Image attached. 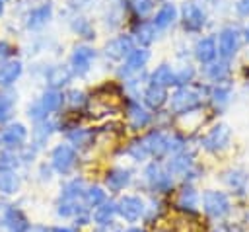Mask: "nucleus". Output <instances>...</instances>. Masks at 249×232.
Wrapping results in <instances>:
<instances>
[{
    "instance_id": "a18cd8bd",
    "label": "nucleus",
    "mask_w": 249,
    "mask_h": 232,
    "mask_svg": "<svg viewBox=\"0 0 249 232\" xmlns=\"http://www.w3.org/2000/svg\"><path fill=\"white\" fill-rule=\"evenodd\" d=\"M31 232H47V230H45V228H33Z\"/></svg>"
},
{
    "instance_id": "f3484780",
    "label": "nucleus",
    "mask_w": 249,
    "mask_h": 232,
    "mask_svg": "<svg viewBox=\"0 0 249 232\" xmlns=\"http://www.w3.org/2000/svg\"><path fill=\"white\" fill-rule=\"evenodd\" d=\"M152 82L161 86V88H167V86H179L177 82V72H173L167 64H161L158 66L154 72H152Z\"/></svg>"
},
{
    "instance_id": "6e6552de",
    "label": "nucleus",
    "mask_w": 249,
    "mask_h": 232,
    "mask_svg": "<svg viewBox=\"0 0 249 232\" xmlns=\"http://www.w3.org/2000/svg\"><path fill=\"white\" fill-rule=\"evenodd\" d=\"M93 58H95V51L91 47H86V45L84 47H76L74 53H72V58H70L74 72L76 74H86L89 70Z\"/></svg>"
},
{
    "instance_id": "72a5a7b5",
    "label": "nucleus",
    "mask_w": 249,
    "mask_h": 232,
    "mask_svg": "<svg viewBox=\"0 0 249 232\" xmlns=\"http://www.w3.org/2000/svg\"><path fill=\"white\" fill-rule=\"evenodd\" d=\"M53 131V125H47V123H41L35 131H33V140H35V146H41L43 142H47L49 135Z\"/></svg>"
},
{
    "instance_id": "2f4dec72",
    "label": "nucleus",
    "mask_w": 249,
    "mask_h": 232,
    "mask_svg": "<svg viewBox=\"0 0 249 232\" xmlns=\"http://www.w3.org/2000/svg\"><path fill=\"white\" fill-rule=\"evenodd\" d=\"M91 131H86V129H76L72 133H68V138L76 144V146H88L89 140H91Z\"/></svg>"
},
{
    "instance_id": "1a4fd4ad",
    "label": "nucleus",
    "mask_w": 249,
    "mask_h": 232,
    "mask_svg": "<svg viewBox=\"0 0 249 232\" xmlns=\"http://www.w3.org/2000/svg\"><path fill=\"white\" fill-rule=\"evenodd\" d=\"M204 19H206L204 12H202L195 2H187V4L183 6V25H185V29H189V31H198V29L204 25Z\"/></svg>"
},
{
    "instance_id": "ea45409f",
    "label": "nucleus",
    "mask_w": 249,
    "mask_h": 232,
    "mask_svg": "<svg viewBox=\"0 0 249 232\" xmlns=\"http://www.w3.org/2000/svg\"><path fill=\"white\" fill-rule=\"evenodd\" d=\"M228 96H230V90H228V88H216V90H214V101H216V103H218V101L224 103V101L228 99Z\"/></svg>"
},
{
    "instance_id": "473e14b6",
    "label": "nucleus",
    "mask_w": 249,
    "mask_h": 232,
    "mask_svg": "<svg viewBox=\"0 0 249 232\" xmlns=\"http://www.w3.org/2000/svg\"><path fill=\"white\" fill-rule=\"evenodd\" d=\"M208 76L212 78V80H222V78H226L228 76V72H230V66H228V62L226 60H220V62H216V64H212V66H208Z\"/></svg>"
},
{
    "instance_id": "412c9836",
    "label": "nucleus",
    "mask_w": 249,
    "mask_h": 232,
    "mask_svg": "<svg viewBox=\"0 0 249 232\" xmlns=\"http://www.w3.org/2000/svg\"><path fill=\"white\" fill-rule=\"evenodd\" d=\"M165 97H167V94H165V88H161V86H158V84H150L148 88H146V92H144V101L150 105V107H160L163 101H165Z\"/></svg>"
},
{
    "instance_id": "4be33fe9",
    "label": "nucleus",
    "mask_w": 249,
    "mask_h": 232,
    "mask_svg": "<svg viewBox=\"0 0 249 232\" xmlns=\"http://www.w3.org/2000/svg\"><path fill=\"white\" fill-rule=\"evenodd\" d=\"M51 4L47 2V4H43V6H39V8H35V10H31V14L27 16V27H41L43 23H47V19L51 18Z\"/></svg>"
},
{
    "instance_id": "c03bdc74",
    "label": "nucleus",
    "mask_w": 249,
    "mask_h": 232,
    "mask_svg": "<svg viewBox=\"0 0 249 232\" xmlns=\"http://www.w3.org/2000/svg\"><path fill=\"white\" fill-rule=\"evenodd\" d=\"M126 232H144V230H142V228H128Z\"/></svg>"
},
{
    "instance_id": "c9c22d12",
    "label": "nucleus",
    "mask_w": 249,
    "mask_h": 232,
    "mask_svg": "<svg viewBox=\"0 0 249 232\" xmlns=\"http://www.w3.org/2000/svg\"><path fill=\"white\" fill-rule=\"evenodd\" d=\"M14 109V99L10 96H0V123H4Z\"/></svg>"
},
{
    "instance_id": "f704fd0d",
    "label": "nucleus",
    "mask_w": 249,
    "mask_h": 232,
    "mask_svg": "<svg viewBox=\"0 0 249 232\" xmlns=\"http://www.w3.org/2000/svg\"><path fill=\"white\" fill-rule=\"evenodd\" d=\"M228 175H230V177H226V181H228L231 187H235V189H241V187L245 185V181H247V175H245V172H241V170L228 172Z\"/></svg>"
},
{
    "instance_id": "39448f33",
    "label": "nucleus",
    "mask_w": 249,
    "mask_h": 232,
    "mask_svg": "<svg viewBox=\"0 0 249 232\" xmlns=\"http://www.w3.org/2000/svg\"><path fill=\"white\" fill-rule=\"evenodd\" d=\"M51 160H53V168H54L56 172L68 174V172L74 168V164H76V152H74V148L68 146V144H58V146L53 150Z\"/></svg>"
},
{
    "instance_id": "bb28decb",
    "label": "nucleus",
    "mask_w": 249,
    "mask_h": 232,
    "mask_svg": "<svg viewBox=\"0 0 249 232\" xmlns=\"http://www.w3.org/2000/svg\"><path fill=\"white\" fill-rule=\"evenodd\" d=\"M193 156L189 154H179V156H175L169 164H167V168H169V175L171 174H175V175H181V174H187L189 172V168H191V164H193V160H191Z\"/></svg>"
},
{
    "instance_id": "2eb2a0df",
    "label": "nucleus",
    "mask_w": 249,
    "mask_h": 232,
    "mask_svg": "<svg viewBox=\"0 0 249 232\" xmlns=\"http://www.w3.org/2000/svg\"><path fill=\"white\" fill-rule=\"evenodd\" d=\"M150 58V53L146 51V49H134L128 57H126V60H124V64H123V68H121V74H130V72H136V70H140L144 64H146V60Z\"/></svg>"
},
{
    "instance_id": "7c9ffc66",
    "label": "nucleus",
    "mask_w": 249,
    "mask_h": 232,
    "mask_svg": "<svg viewBox=\"0 0 249 232\" xmlns=\"http://www.w3.org/2000/svg\"><path fill=\"white\" fill-rule=\"evenodd\" d=\"M84 197H86V203L89 207H95V209L105 203V191L101 187H89V189H86Z\"/></svg>"
},
{
    "instance_id": "b1692460",
    "label": "nucleus",
    "mask_w": 249,
    "mask_h": 232,
    "mask_svg": "<svg viewBox=\"0 0 249 232\" xmlns=\"http://www.w3.org/2000/svg\"><path fill=\"white\" fill-rule=\"evenodd\" d=\"M115 213H117V203H113V201H105L103 205H99V207L95 209V213H93V220H95L99 226H105V224L111 222V218L115 216Z\"/></svg>"
},
{
    "instance_id": "09e8293b",
    "label": "nucleus",
    "mask_w": 249,
    "mask_h": 232,
    "mask_svg": "<svg viewBox=\"0 0 249 232\" xmlns=\"http://www.w3.org/2000/svg\"><path fill=\"white\" fill-rule=\"evenodd\" d=\"M216 232H220V230H216Z\"/></svg>"
},
{
    "instance_id": "393cba45",
    "label": "nucleus",
    "mask_w": 249,
    "mask_h": 232,
    "mask_svg": "<svg viewBox=\"0 0 249 232\" xmlns=\"http://www.w3.org/2000/svg\"><path fill=\"white\" fill-rule=\"evenodd\" d=\"M70 80V70L66 66H53L47 74V82L51 84V88H60Z\"/></svg>"
},
{
    "instance_id": "7ed1b4c3",
    "label": "nucleus",
    "mask_w": 249,
    "mask_h": 232,
    "mask_svg": "<svg viewBox=\"0 0 249 232\" xmlns=\"http://www.w3.org/2000/svg\"><path fill=\"white\" fill-rule=\"evenodd\" d=\"M60 105H62V94L56 92V90H49V92L43 94V97L35 105L29 107V117L35 119V121H41L51 111H56Z\"/></svg>"
},
{
    "instance_id": "f8f14e48",
    "label": "nucleus",
    "mask_w": 249,
    "mask_h": 232,
    "mask_svg": "<svg viewBox=\"0 0 249 232\" xmlns=\"http://www.w3.org/2000/svg\"><path fill=\"white\" fill-rule=\"evenodd\" d=\"M144 175H146L148 183H150L154 189H158V191H167V189L173 185L171 175L165 174V172H161L160 166H156V164H150V166L146 168Z\"/></svg>"
},
{
    "instance_id": "4468645a",
    "label": "nucleus",
    "mask_w": 249,
    "mask_h": 232,
    "mask_svg": "<svg viewBox=\"0 0 249 232\" xmlns=\"http://www.w3.org/2000/svg\"><path fill=\"white\" fill-rule=\"evenodd\" d=\"M142 144L148 152V156H161L163 152H167V136L161 133H150L148 136L142 138Z\"/></svg>"
},
{
    "instance_id": "f03ea898",
    "label": "nucleus",
    "mask_w": 249,
    "mask_h": 232,
    "mask_svg": "<svg viewBox=\"0 0 249 232\" xmlns=\"http://www.w3.org/2000/svg\"><path fill=\"white\" fill-rule=\"evenodd\" d=\"M202 209L208 216L212 218H222L224 214L230 213V199L222 191L208 189L202 193Z\"/></svg>"
},
{
    "instance_id": "423d86ee",
    "label": "nucleus",
    "mask_w": 249,
    "mask_h": 232,
    "mask_svg": "<svg viewBox=\"0 0 249 232\" xmlns=\"http://www.w3.org/2000/svg\"><path fill=\"white\" fill-rule=\"evenodd\" d=\"M117 213H119L124 220L136 222V220L142 216V213H144V203H142V199L136 197V195H124V197L117 203Z\"/></svg>"
},
{
    "instance_id": "a878e982",
    "label": "nucleus",
    "mask_w": 249,
    "mask_h": 232,
    "mask_svg": "<svg viewBox=\"0 0 249 232\" xmlns=\"http://www.w3.org/2000/svg\"><path fill=\"white\" fill-rule=\"evenodd\" d=\"M18 185H19V179L12 170H0V191L2 193L6 195L16 193Z\"/></svg>"
},
{
    "instance_id": "a211bd4d",
    "label": "nucleus",
    "mask_w": 249,
    "mask_h": 232,
    "mask_svg": "<svg viewBox=\"0 0 249 232\" xmlns=\"http://www.w3.org/2000/svg\"><path fill=\"white\" fill-rule=\"evenodd\" d=\"M216 43H214V39L212 37H204V39H200L198 43H196V47H195V55H196V58L200 60V62H210L214 57H216Z\"/></svg>"
},
{
    "instance_id": "c756f323",
    "label": "nucleus",
    "mask_w": 249,
    "mask_h": 232,
    "mask_svg": "<svg viewBox=\"0 0 249 232\" xmlns=\"http://www.w3.org/2000/svg\"><path fill=\"white\" fill-rule=\"evenodd\" d=\"M196 203H198V195L193 187H185L179 195V207L181 209H189V211H195L196 209Z\"/></svg>"
},
{
    "instance_id": "c85d7f7f",
    "label": "nucleus",
    "mask_w": 249,
    "mask_h": 232,
    "mask_svg": "<svg viewBox=\"0 0 249 232\" xmlns=\"http://www.w3.org/2000/svg\"><path fill=\"white\" fill-rule=\"evenodd\" d=\"M86 193V185L82 179H74L70 181L64 191H62V201H78V197H82Z\"/></svg>"
},
{
    "instance_id": "e433bc0d",
    "label": "nucleus",
    "mask_w": 249,
    "mask_h": 232,
    "mask_svg": "<svg viewBox=\"0 0 249 232\" xmlns=\"http://www.w3.org/2000/svg\"><path fill=\"white\" fill-rule=\"evenodd\" d=\"M128 154H132V156H134V160H144V158L148 156V152H146V148H144L142 140L132 142V144H130V148H128Z\"/></svg>"
},
{
    "instance_id": "a19ab883",
    "label": "nucleus",
    "mask_w": 249,
    "mask_h": 232,
    "mask_svg": "<svg viewBox=\"0 0 249 232\" xmlns=\"http://www.w3.org/2000/svg\"><path fill=\"white\" fill-rule=\"evenodd\" d=\"M235 8H237V12L241 16H249V0H239Z\"/></svg>"
},
{
    "instance_id": "9d476101",
    "label": "nucleus",
    "mask_w": 249,
    "mask_h": 232,
    "mask_svg": "<svg viewBox=\"0 0 249 232\" xmlns=\"http://www.w3.org/2000/svg\"><path fill=\"white\" fill-rule=\"evenodd\" d=\"M237 45H239V35L235 29L228 27L220 33V39H218V53L222 58H230L235 55L237 51Z\"/></svg>"
},
{
    "instance_id": "37998d69",
    "label": "nucleus",
    "mask_w": 249,
    "mask_h": 232,
    "mask_svg": "<svg viewBox=\"0 0 249 232\" xmlns=\"http://www.w3.org/2000/svg\"><path fill=\"white\" fill-rule=\"evenodd\" d=\"M51 232H76L74 228H68V226H54Z\"/></svg>"
},
{
    "instance_id": "58836bf2",
    "label": "nucleus",
    "mask_w": 249,
    "mask_h": 232,
    "mask_svg": "<svg viewBox=\"0 0 249 232\" xmlns=\"http://www.w3.org/2000/svg\"><path fill=\"white\" fill-rule=\"evenodd\" d=\"M134 10H136L140 16L148 14V12L152 10V0H134Z\"/></svg>"
},
{
    "instance_id": "f257e3e1",
    "label": "nucleus",
    "mask_w": 249,
    "mask_h": 232,
    "mask_svg": "<svg viewBox=\"0 0 249 232\" xmlns=\"http://www.w3.org/2000/svg\"><path fill=\"white\" fill-rule=\"evenodd\" d=\"M202 103V92L195 90V88H179L173 96H171V109L175 113H187L195 107H198Z\"/></svg>"
},
{
    "instance_id": "cd10ccee",
    "label": "nucleus",
    "mask_w": 249,
    "mask_h": 232,
    "mask_svg": "<svg viewBox=\"0 0 249 232\" xmlns=\"http://www.w3.org/2000/svg\"><path fill=\"white\" fill-rule=\"evenodd\" d=\"M134 35H136V39H138L140 45H150L156 39V25L150 23V21H144V23H140L134 29Z\"/></svg>"
},
{
    "instance_id": "aec40b11",
    "label": "nucleus",
    "mask_w": 249,
    "mask_h": 232,
    "mask_svg": "<svg viewBox=\"0 0 249 232\" xmlns=\"http://www.w3.org/2000/svg\"><path fill=\"white\" fill-rule=\"evenodd\" d=\"M21 74V62L19 60H10L0 66V86H10L16 82V78Z\"/></svg>"
},
{
    "instance_id": "de8ad7c7",
    "label": "nucleus",
    "mask_w": 249,
    "mask_h": 232,
    "mask_svg": "<svg viewBox=\"0 0 249 232\" xmlns=\"http://www.w3.org/2000/svg\"><path fill=\"white\" fill-rule=\"evenodd\" d=\"M245 37H247V41H249V29H247V31H245Z\"/></svg>"
},
{
    "instance_id": "0eeeda50",
    "label": "nucleus",
    "mask_w": 249,
    "mask_h": 232,
    "mask_svg": "<svg viewBox=\"0 0 249 232\" xmlns=\"http://www.w3.org/2000/svg\"><path fill=\"white\" fill-rule=\"evenodd\" d=\"M132 51H134V47H132V39H130L128 35L115 37V39H111V41L107 43V47H105V55L111 57V58H115V60L126 58Z\"/></svg>"
},
{
    "instance_id": "79ce46f5",
    "label": "nucleus",
    "mask_w": 249,
    "mask_h": 232,
    "mask_svg": "<svg viewBox=\"0 0 249 232\" xmlns=\"http://www.w3.org/2000/svg\"><path fill=\"white\" fill-rule=\"evenodd\" d=\"M70 96H72V103H74V105L84 101V94H80V92H72Z\"/></svg>"
},
{
    "instance_id": "dca6fc26",
    "label": "nucleus",
    "mask_w": 249,
    "mask_h": 232,
    "mask_svg": "<svg viewBox=\"0 0 249 232\" xmlns=\"http://www.w3.org/2000/svg\"><path fill=\"white\" fill-rule=\"evenodd\" d=\"M130 181V172L128 170H123V168H115L107 174L105 177V185L111 189V191H121L123 187H126Z\"/></svg>"
},
{
    "instance_id": "6ab92c4d",
    "label": "nucleus",
    "mask_w": 249,
    "mask_h": 232,
    "mask_svg": "<svg viewBox=\"0 0 249 232\" xmlns=\"http://www.w3.org/2000/svg\"><path fill=\"white\" fill-rule=\"evenodd\" d=\"M175 18H177V8L173 4H165V6H161L158 10V14H156V18H154L152 23L156 25V29H163V27L171 25Z\"/></svg>"
},
{
    "instance_id": "5701e85b",
    "label": "nucleus",
    "mask_w": 249,
    "mask_h": 232,
    "mask_svg": "<svg viewBox=\"0 0 249 232\" xmlns=\"http://www.w3.org/2000/svg\"><path fill=\"white\" fill-rule=\"evenodd\" d=\"M128 119H130V125L134 129H142V127H146L150 123V113L146 109H142L138 103L132 101L128 105Z\"/></svg>"
},
{
    "instance_id": "49530a36",
    "label": "nucleus",
    "mask_w": 249,
    "mask_h": 232,
    "mask_svg": "<svg viewBox=\"0 0 249 232\" xmlns=\"http://www.w3.org/2000/svg\"><path fill=\"white\" fill-rule=\"evenodd\" d=\"M4 0H0V14H2V10H4V4H2Z\"/></svg>"
},
{
    "instance_id": "9b49d317",
    "label": "nucleus",
    "mask_w": 249,
    "mask_h": 232,
    "mask_svg": "<svg viewBox=\"0 0 249 232\" xmlns=\"http://www.w3.org/2000/svg\"><path fill=\"white\" fill-rule=\"evenodd\" d=\"M25 136H27L25 127H23L21 123H16V125L6 127V129L0 133V142H2L4 146H8V148H18V146L23 144Z\"/></svg>"
},
{
    "instance_id": "4c0bfd02",
    "label": "nucleus",
    "mask_w": 249,
    "mask_h": 232,
    "mask_svg": "<svg viewBox=\"0 0 249 232\" xmlns=\"http://www.w3.org/2000/svg\"><path fill=\"white\" fill-rule=\"evenodd\" d=\"M16 164V156L10 152H2L0 154V170H10Z\"/></svg>"
},
{
    "instance_id": "ddd939ff",
    "label": "nucleus",
    "mask_w": 249,
    "mask_h": 232,
    "mask_svg": "<svg viewBox=\"0 0 249 232\" xmlns=\"http://www.w3.org/2000/svg\"><path fill=\"white\" fill-rule=\"evenodd\" d=\"M4 224L10 232H27L29 230V222H27V216L16 209V207H10L6 209V214H4Z\"/></svg>"
},
{
    "instance_id": "20e7f679",
    "label": "nucleus",
    "mask_w": 249,
    "mask_h": 232,
    "mask_svg": "<svg viewBox=\"0 0 249 232\" xmlns=\"http://www.w3.org/2000/svg\"><path fill=\"white\" fill-rule=\"evenodd\" d=\"M230 136H231L230 127L220 123L214 129H210V133L202 138V148L208 152H220L230 144Z\"/></svg>"
}]
</instances>
